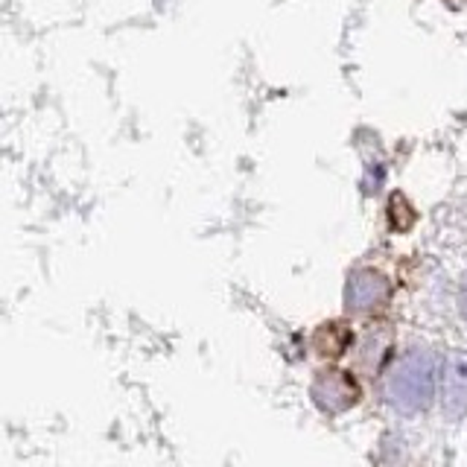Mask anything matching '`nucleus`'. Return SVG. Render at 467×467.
I'll return each instance as SVG.
<instances>
[{
	"label": "nucleus",
	"mask_w": 467,
	"mask_h": 467,
	"mask_svg": "<svg viewBox=\"0 0 467 467\" xmlns=\"http://www.w3.org/2000/svg\"><path fill=\"white\" fill-rule=\"evenodd\" d=\"M313 398L321 409H327V412H345V409H350L359 400V386L354 383V377L345 371H325L316 379Z\"/></svg>",
	"instance_id": "obj_2"
},
{
	"label": "nucleus",
	"mask_w": 467,
	"mask_h": 467,
	"mask_svg": "<svg viewBox=\"0 0 467 467\" xmlns=\"http://www.w3.org/2000/svg\"><path fill=\"white\" fill-rule=\"evenodd\" d=\"M444 412L450 418L467 412V354H452L444 365Z\"/></svg>",
	"instance_id": "obj_3"
},
{
	"label": "nucleus",
	"mask_w": 467,
	"mask_h": 467,
	"mask_svg": "<svg viewBox=\"0 0 467 467\" xmlns=\"http://www.w3.org/2000/svg\"><path fill=\"white\" fill-rule=\"evenodd\" d=\"M389 292V284L383 275L377 272H357L354 277L348 281V306H354V310H371L379 301L386 298Z\"/></svg>",
	"instance_id": "obj_4"
},
{
	"label": "nucleus",
	"mask_w": 467,
	"mask_h": 467,
	"mask_svg": "<svg viewBox=\"0 0 467 467\" xmlns=\"http://www.w3.org/2000/svg\"><path fill=\"white\" fill-rule=\"evenodd\" d=\"M389 398L400 409H427L435 398V359L423 350H412L394 362L389 374Z\"/></svg>",
	"instance_id": "obj_1"
},
{
	"label": "nucleus",
	"mask_w": 467,
	"mask_h": 467,
	"mask_svg": "<svg viewBox=\"0 0 467 467\" xmlns=\"http://www.w3.org/2000/svg\"><path fill=\"white\" fill-rule=\"evenodd\" d=\"M464 316H467V298H464Z\"/></svg>",
	"instance_id": "obj_6"
},
{
	"label": "nucleus",
	"mask_w": 467,
	"mask_h": 467,
	"mask_svg": "<svg viewBox=\"0 0 467 467\" xmlns=\"http://www.w3.org/2000/svg\"><path fill=\"white\" fill-rule=\"evenodd\" d=\"M350 342H354V333H350L345 325H339V321H333V325L321 327L316 333V348L325 357H339Z\"/></svg>",
	"instance_id": "obj_5"
}]
</instances>
